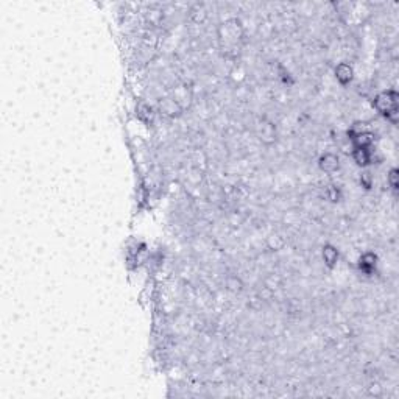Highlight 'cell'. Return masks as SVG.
Here are the masks:
<instances>
[{"instance_id": "obj_5", "label": "cell", "mask_w": 399, "mask_h": 399, "mask_svg": "<svg viewBox=\"0 0 399 399\" xmlns=\"http://www.w3.org/2000/svg\"><path fill=\"white\" fill-rule=\"evenodd\" d=\"M376 264H378V257H376V254H373V253H365L362 257H360V261H359V268H360V272H364V273H367V275H371L373 272H375Z\"/></svg>"}, {"instance_id": "obj_4", "label": "cell", "mask_w": 399, "mask_h": 399, "mask_svg": "<svg viewBox=\"0 0 399 399\" xmlns=\"http://www.w3.org/2000/svg\"><path fill=\"white\" fill-rule=\"evenodd\" d=\"M354 76V70L348 62H340L336 67V78L340 84H348L351 83Z\"/></svg>"}, {"instance_id": "obj_6", "label": "cell", "mask_w": 399, "mask_h": 399, "mask_svg": "<svg viewBox=\"0 0 399 399\" xmlns=\"http://www.w3.org/2000/svg\"><path fill=\"white\" fill-rule=\"evenodd\" d=\"M353 158L356 161L357 165L360 167H367L371 164V150L370 148H362V147H354V151H353Z\"/></svg>"}, {"instance_id": "obj_10", "label": "cell", "mask_w": 399, "mask_h": 399, "mask_svg": "<svg viewBox=\"0 0 399 399\" xmlns=\"http://www.w3.org/2000/svg\"><path fill=\"white\" fill-rule=\"evenodd\" d=\"M329 192H331V194H328L329 200H332V201H337V198H339V190H337L336 187H331V189H329Z\"/></svg>"}, {"instance_id": "obj_1", "label": "cell", "mask_w": 399, "mask_h": 399, "mask_svg": "<svg viewBox=\"0 0 399 399\" xmlns=\"http://www.w3.org/2000/svg\"><path fill=\"white\" fill-rule=\"evenodd\" d=\"M376 109L390 122H398V94L395 91H384L375 98Z\"/></svg>"}, {"instance_id": "obj_8", "label": "cell", "mask_w": 399, "mask_h": 399, "mask_svg": "<svg viewBox=\"0 0 399 399\" xmlns=\"http://www.w3.org/2000/svg\"><path fill=\"white\" fill-rule=\"evenodd\" d=\"M276 136V130H275V125L273 123H262L261 125V133H259V137L262 140H265V142H272V140L275 139Z\"/></svg>"}, {"instance_id": "obj_2", "label": "cell", "mask_w": 399, "mask_h": 399, "mask_svg": "<svg viewBox=\"0 0 399 399\" xmlns=\"http://www.w3.org/2000/svg\"><path fill=\"white\" fill-rule=\"evenodd\" d=\"M243 37L242 23L237 19H228L220 27V41L225 47H236Z\"/></svg>"}, {"instance_id": "obj_3", "label": "cell", "mask_w": 399, "mask_h": 399, "mask_svg": "<svg viewBox=\"0 0 399 399\" xmlns=\"http://www.w3.org/2000/svg\"><path fill=\"white\" fill-rule=\"evenodd\" d=\"M318 165H320V169L326 172V173H334V172H337L339 170V167H340V159L337 154H334V153H325L323 156L320 158L318 161Z\"/></svg>"}, {"instance_id": "obj_9", "label": "cell", "mask_w": 399, "mask_h": 399, "mask_svg": "<svg viewBox=\"0 0 399 399\" xmlns=\"http://www.w3.org/2000/svg\"><path fill=\"white\" fill-rule=\"evenodd\" d=\"M389 183H390V187L393 190H398V170L393 169L389 175Z\"/></svg>"}, {"instance_id": "obj_7", "label": "cell", "mask_w": 399, "mask_h": 399, "mask_svg": "<svg viewBox=\"0 0 399 399\" xmlns=\"http://www.w3.org/2000/svg\"><path fill=\"white\" fill-rule=\"evenodd\" d=\"M321 254H323V261H325V264L329 268L337 265L340 254H339V250L334 247V245H325L323 247V251H321Z\"/></svg>"}]
</instances>
